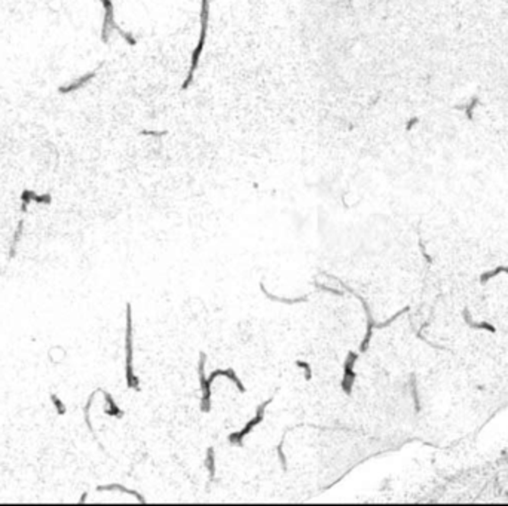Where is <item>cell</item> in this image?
Masks as SVG:
<instances>
[{
    "mask_svg": "<svg viewBox=\"0 0 508 506\" xmlns=\"http://www.w3.org/2000/svg\"><path fill=\"white\" fill-rule=\"evenodd\" d=\"M125 379L129 389L140 390V380L134 373V337H132V309L127 303V327H125Z\"/></svg>",
    "mask_w": 508,
    "mask_h": 506,
    "instance_id": "obj_1",
    "label": "cell"
},
{
    "mask_svg": "<svg viewBox=\"0 0 508 506\" xmlns=\"http://www.w3.org/2000/svg\"><path fill=\"white\" fill-rule=\"evenodd\" d=\"M274 396H275V393H274V395H272L269 399L263 401V402H262V404H260L257 409H256V414H254V417L253 419H250V420L245 423V426H244L242 429H239L238 432H233V434H230V435L227 437V441H229V444H235V445H242V444H244L245 437H247V435H250L254 428H256V426H259V425H260V423L265 420V416H266V409H268V406L272 402Z\"/></svg>",
    "mask_w": 508,
    "mask_h": 506,
    "instance_id": "obj_2",
    "label": "cell"
},
{
    "mask_svg": "<svg viewBox=\"0 0 508 506\" xmlns=\"http://www.w3.org/2000/svg\"><path fill=\"white\" fill-rule=\"evenodd\" d=\"M205 365H207V355L204 352L199 353V362H198V373H199V384H201V412L210 413L211 410V384L208 383L205 376Z\"/></svg>",
    "mask_w": 508,
    "mask_h": 506,
    "instance_id": "obj_3",
    "label": "cell"
},
{
    "mask_svg": "<svg viewBox=\"0 0 508 506\" xmlns=\"http://www.w3.org/2000/svg\"><path fill=\"white\" fill-rule=\"evenodd\" d=\"M357 359H358V353L357 352H350L347 355V359H345V364H344V377H342V381H341V386H342V390L347 395L352 393V387H354V383H355V379H357V373L354 370V365H355Z\"/></svg>",
    "mask_w": 508,
    "mask_h": 506,
    "instance_id": "obj_4",
    "label": "cell"
},
{
    "mask_svg": "<svg viewBox=\"0 0 508 506\" xmlns=\"http://www.w3.org/2000/svg\"><path fill=\"white\" fill-rule=\"evenodd\" d=\"M342 284V282H341ZM345 284H342V286H344ZM345 288H348L347 285H345ZM350 291H352L351 288H348ZM354 292V291H352ZM355 294V292H354ZM357 295V298L363 303V306H364V311H366V315H367V330H366V336H364V339H363V342H361V345H360V352L363 353V352H366L367 349H369V345H370V340H372V336H373V328L376 327V322L373 321V317H372V312H370V308H369V305L366 303V300L361 297V295H358V294H355Z\"/></svg>",
    "mask_w": 508,
    "mask_h": 506,
    "instance_id": "obj_5",
    "label": "cell"
},
{
    "mask_svg": "<svg viewBox=\"0 0 508 506\" xmlns=\"http://www.w3.org/2000/svg\"><path fill=\"white\" fill-rule=\"evenodd\" d=\"M219 376H222V377H226L227 380H230L235 386H236V389L241 392V393H245V386H244V383H242V380H239V377L236 376V373L232 370V368H226V370H214L210 376H208V383L210 384H213L214 383V380L217 379Z\"/></svg>",
    "mask_w": 508,
    "mask_h": 506,
    "instance_id": "obj_6",
    "label": "cell"
},
{
    "mask_svg": "<svg viewBox=\"0 0 508 506\" xmlns=\"http://www.w3.org/2000/svg\"><path fill=\"white\" fill-rule=\"evenodd\" d=\"M260 291H262V294H263L268 300H271V301H277V303H281V305H288V306H291V305H299V303H305V301H308V295H302V297H296V298H286V297L274 295V294H271V292L265 288V285L262 284V282H260Z\"/></svg>",
    "mask_w": 508,
    "mask_h": 506,
    "instance_id": "obj_7",
    "label": "cell"
},
{
    "mask_svg": "<svg viewBox=\"0 0 508 506\" xmlns=\"http://www.w3.org/2000/svg\"><path fill=\"white\" fill-rule=\"evenodd\" d=\"M97 490L98 491H121V493H127V494H129V496H132V497H135L140 503H146V500H144V497L140 494V493H137L135 490H129V488H127V487H124V485H119V484H110V485H100V487H97Z\"/></svg>",
    "mask_w": 508,
    "mask_h": 506,
    "instance_id": "obj_8",
    "label": "cell"
},
{
    "mask_svg": "<svg viewBox=\"0 0 508 506\" xmlns=\"http://www.w3.org/2000/svg\"><path fill=\"white\" fill-rule=\"evenodd\" d=\"M205 468H207V472H208V476H210V481L214 479L216 476V456H214V448L210 447L207 450V454H205Z\"/></svg>",
    "mask_w": 508,
    "mask_h": 506,
    "instance_id": "obj_9",
    "label": "cell"
},
{
    "mask_svg": "<svg viewBox=\"0 0 508 506\" xmlns=\"http://www.w3.org/2000/svg\"><path fill=\"white\" fill-rule=\"evenodd\" d=\"M104 398H106V402H107V406H109V410H106V413H107L109 416H113V417H122V416H124V412L118 407V404L115 402V399L112 398L110 393L104 392Z\"/></svg>",
    "mask_w": 508,
    "mask_h": 506,
    "instance_id": "obj_10",
    "label": "cell"
},
{
    "mask_svg": "<svg viewBox=\"0 0 508 506\" xmlns=\"http://www.w3.org/2000/svg\"><path fill=\"white\" fill-rule=\"evenodd\" d=\"M296 365H297L299 368H302V370L305 371V379H306V380H311V379H312L314 373H312V368H311V364H309V362L297 359V361H296Z\"/></svg>",
    "mask_w": 508,
    "mask_h": 506,
    "instance_id": "obj_11",
    "label": "cell"
},
{
    "mask_svg": "<svg viewBox=\"0 0 508 506\" xmlns=\"http://www.w3.org/2000/svg\"><path fill=\"white\" fill-rule=\"evenodd\" d=\"M284 437H286V435H284ZM284 437H283V440L280 441V445L277 447V453H278V459H280V462H281V466H283V469H284V471H287V459H286V454H284V451H283V445H284V443H286Z\"/></svg>",
    "mask_w": 508,
    "mask_h": 506,
    "instance_id": "obj_12",
    "label": "cell"
},
{
    "mask_svg": "<svg viewBox=\"0 0 508 506\" xmlns=\"http://www.w3.org/2000/svg\"><path fill=\"white\" fill-rule=\"evenodd\" d=\"M317 285V288H319V289H322V291H325V292H330V294H334V295H344V291H339V289H334V288H330V286H325V285H321V284H315Z\"/></svg>",
    "mask_w": 508,
    "mask_h": 506,
    "instance_id": "obj_13",
    "label": "cell"
},
{
    "mask_svg": "<svg viewBox=\"0 0 508 506\" xmlns=\"http://www.w3.org/2000/svg\"><path fill=\"white\" fill-rule=\"evenodd\" d=\"M477 103H478V98H473V99H471V103L467 106V116H468V119H470V121H473V113H471V112H473V109L476 107Z\"/></svg>",
    "mask_w": 508,
    "mask_h": 506,
    "instance_id": "obj_14",
    "label": "cell"
}]
</instances>
